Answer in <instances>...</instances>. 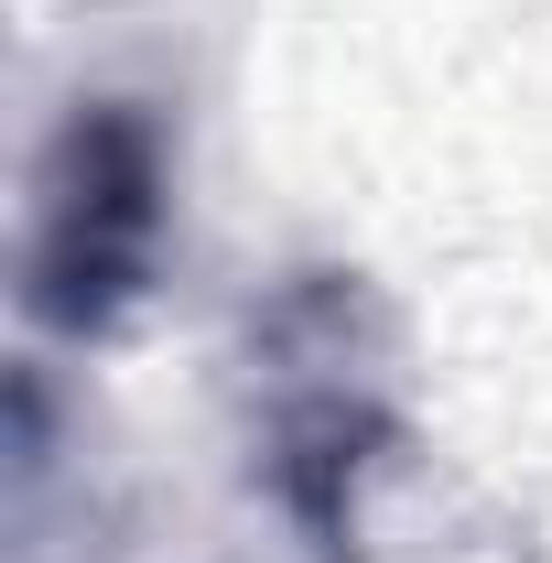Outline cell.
<instances>
[{
	"label": "cell",
	"instance_id": "cell-1",
	"mask_svg": "<svg viewBox=\"0 0 552 563\" xmlns=\"http://www.w3.org/2000/svg\"><path fill=\"white\" fill-rule=\"evenodd\" d=\"M412 444L401 325L357 272H281L250 314V466L314 563L368 553V477Z\"/></svg>",
	"mask_w": 552,
	"mask_h": 563
},
{
	"label": "cell",
	"instance_id": "cell-2",
	"mask_svg": "<svg viewBox=\"0 0 552 563\" xmlns=\"http://www.w3.org/2000/svg\"><path fill=\"white\" fill-rule=\"evenodd\" d=\"M174 217V152L141 98H76L33 174V239H22V314L66 347H109L163 272Z\"/></svg>",
	"mask_w": 552,
	"mask_h": 563
}]
</instances>
